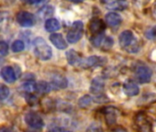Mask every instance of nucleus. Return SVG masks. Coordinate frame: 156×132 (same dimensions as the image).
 Here are the masks:
<instances>
[{
    "label": "nucleus",
    "mask_w": 156,
    "mask_h": 132,
    "mask_svg": "<svg viewBox=\"0 0 156 132\" xmlns=\"http://www.w3.org/2000/svg\"><path fill=\"white\" fill-rule=\"evenodd\" d=\"M33 46L34 53L39 59L42 61H48L51 58L52 50L42 38H36L33 41Z\"/></svg>",
    "instance_id": "obj_1"
},
{
    "label": "nucleus",
    "mask_w": 156,
    "mask_h": 132,
    "mask_svg": "<svg viewBox=\"0 0 156 132\" xmlns=\"http://www.w3.org/2000/svg\"><path fill=\"white\" fill-rule=\"evenodd\" d=\"M119 41L120 46L123 49H126L129 52H137L139 50L138 44H136L134 35L130 30L122 31L119 37Z\"/></svg>",
    "instance_id": "obj_2"
},
{
    "label": "nucleus",
    "mask_w": 156,
    "mask_h": 132,
    "mask_svg": "<svg viewBox=\"0 0 156 132\" xmlns=\"http://www.w3.org/2000/svg\"><path fill=\"white\" fill-rule=\"evenodd\" d=\"M83 33H84L83 22L80 20L74 21L73 23L71 29L67 32V35H66L67 41L70 43H76L77 41H79L82 39Z\"/></svg>",
    "instance_id": "obj_3"
},
{
    "label": "nucleus",
    "mask_w": 156,
    "mask_h": 132,
    "mask_svg": "<svg viewBox=\"0 0 156 132\" xmlns=\"http://www.w3.org/2000/svg\"><path fill=\"white\" fill-rule=\"evenodd\" d=\"M91 42L95 47L100 48L104 50H108L111 49L113 46V43H114L112 38H110L108 36H105L103 33L94 36L91 39Z\"/></svg>",
    "instance_id": "obj_4"
},
{
    "label": "nucleus",
    "mask_w": 156,
    "mask_h": 132,
    "mask_svg": "<svg viewBox=\"0 0 156 132\" xmlns=\"http://www.w3.org/2000/svg\"><path fill=\"white\" fill-rule=\"evenodd\" d=\"M151 70L146 65H138L135 69V76L139 83L147 84L151 81Z\"/></svg>",
    "instance_id": "obj_5"
},
{
    "label": "nucleus",
    "mask_w": 156,
    "mask_h": 132,
    "mask_svg": "<svg viewBox=\"0 0 156 132\" xmlns=\"http://www.w3.org/2000/svg\"><path fill=\"white\" fill-rule=\"evenodd\" d=\"M17 22L21 26L25 28H30L35 25L36 23V18L33 14L28 11H20L16 16Z\"/></svg>",
    "instance_id": "obj_6"
},
{
    "label": "nucleus",
    "mask_w": 156,
    "mask_h": 132,
    "mask_svg": "<svg viewBox=\"0 0 156 132\" xmlns=\"http://www.w3.org/2000/svg\"><path fill=\"white\" fill-rule=\"evenodd\" d=\"M25 122L29 127L34 129H41L44 126L42 117L35 112H29L25 116Z\"/></svg>",
    "instance_id": "obj_7"
},
{
    "label": "nucleus",
    "mask_w": 156,
    "mask_h": 132,
    "mask_svg": "<svg viewBox=\"0 0 156 132\" xmlns=\"http://www.w3.org/2000/svg\"><path fill=\"white\" fill-rule=\"evenodd\" d=\"M106 63V60L103 57L100 56H97V55H93L90 56L87 59H82L80 66H84V67L87 68H90V67H98V66H102Z\"/></svg>",
    "instance_id": "obj_8"
},
{
    "label": "nucleus",
    "mask_w": 156,
    "mask_h": 132,
    "mask_svg": "<svg viewBox=\"0 0 156 132\" xmlns=\"http://www.w3.org/2000/svg\"><path fill=\"white\" fill-rule=\"evenodd\" d=\"M50 85H51V89H55V90L64 89L68 85V81L64 76H62L61 75H56L52 76Z\"/></svg>",
    "instance_id": "obj_9"
},
{
    "label": "nucleus",
    "mask_w": 156,
    "mask_h": 132,
    "mask_svg": "<svg viewBox=\"0 0 156 132\" xmlns=\"http://www.w3.org/2000/svg\"><path fill=\"white\" fill-rule=\"evenodd\" d=\"M88 28H89L90 32L95 36V35L103 33L105 30V23L100 19H93L90 21Z\"/></svg>",
    "instance_id": "obj_10"
},
{
    "label": "nucleus",
    "mask_w": 156,
    "mask_h": 132,
    "mask_svg": "<svg viewBox=\"0 0 156 132\" xmlns=\"http://www.w3.org/2000/svg\"><path fill=\"white\" fill-rule=\"evenodd\" d=\"M0 74H1L2 78L7 83H9V84L14 83L16 81V79H17L16 72L13 69V67H11V66H5V67H3L1 69Z\"/></svg>",
    "instance_id": "obj_11"
},
{
    "label": "nucleus",
    "mask_w": 156,
    "mask_h": 132,
    "mask_svg": "<svg viewBox=\"0 0 156 132\" xmlns=\"http://www.w3.org/2000/svg\"><path fill=\"white\" fill-rule=\"evenodd\" d=\"M104 116L108 125H113L116 123L118 118V109L113 106H108L104 109Z\"/></svg>",
    "instance_id": "obj_12"
},
{
    "label": "nucleus",
    "mask_w": 156,
    "mask_h": 132,
    "mask_svg": "<svg viewBox=\"0 0 156 132\" xmlns=\"http://www.w3.org/2000/svg\"><path fill=\"white\" fill-rule=\"evenodd\" d=\"M50 40L53 44V46L59 50H64L67 48V42L62 35L60 33H52L50 36Z\"/></svg>",
    "instance_id": "obj_13"
},
{
    "label": "nucleus",
    "mask_w": 156,
    "mask_h": 132,
    "mask_svg": "<svg viewBox=\"0 0 156 132\" xmlns=\"http://www.w3.org/2000/svg\"><path fill=\"white\" fill-rule=\"evenodd\" d=\"M123 91L129 96H135L140 93V88L134 82L127 81L123 85Z\"/></svg>",
    "instance_id": "obj_14"
},
{
    "label": "nucleus",
    "mask_w": 156,
    "mask_h": 132,
    "mask_svg": "<svg viewBox=\"0 0 156 132\" xmlns=\"http://www.w3.org/2000/svg\"><path fill=\"white\" fill-rule=\"evenodd\" d=\"M65 56H66V59H67V61L69 62V64H71L73 66L80 65L82 58L80 57V55L78 54V52L76 50L71 49L68 51H66Z\"/></svg>",
    "instance_id": "obj_15"
},
{
    "label": "nucleus",
    "mask_w": 156,
    "mask_h": 132,
    "mask_svg": "<svg viewBox=\"0 0 156 132\" xmlns=\"http://www.w3.org/2000/svg\"><path fill=\"white\" fill-rule=\"evenodd\" d=\"M105 19H106V22L108 23V25H109L110 27H117L122 21L120 15H119L118 13H115V12L108 13L105 17Z\"/></svg>",
    "instance_id": "obj_16"
},
{
    "label": "nucleus",
    "mask_w": 156,
    "mask_h": 132,
    "mask_svg": "<svg viewBox=\"0 0 156 132\" xmlns=\"http://www.w3.org/2000/svg\"><path fill=\"white\" fill-rule=\"evenodd\" d=\"M105 86L104 81L100 77H97L92 81L91 84V92L95 95H99L103 92Z\"/></svg>",
    "instance_id": "obj_17"
},
{
    "label": "nucleus",
    "mask_w": 156,
    "mask_h": 132,
    "mask_svg": "<svg viewBox=\"0 0 156 132\" xmlns=\"http://www.w3.org/2000/svg\"><path fill=\"white\" fill-rule=\"evenodd\" d=\"M60 22L56 19H49L45 21L44 28L48 32H55L60 30Z\"/></svg>",
    "instance_id": "obj_18"
},
{
    "label": "nucleus",
    "mask_w": 156,
    "mask_h": 132,
    "mask_svg": "<svg viewBox=\"0 0 156 132\" xmlns=\"http://www.w3.org/2000/svg\"><path fill=\"white\" fill-rule=\"evenodd\" d=\"M51 90V85L49 83L45 81H41L38 84H36V92L40 94H47Z\"/></svg>",
    "instance_id": "obj_19"
},
{
    "label": "nucleus",
    "mask_w": 156,
    "mask_h": 132,
    "mask_svg": "<svg viewBox=\"0 0 156 132\" xmlns=\"http://www.w3.org/2000/svg\"><path fill=\"white\" fill-rule=\"evenodd\" d=\"M92 102H93L92 96L89 95H85L84 96L80 97L79 100H78V106H79V107H81V108H87L91 106Z\"/></svg>",
    "instance_id": "obj_20"
},
{
    "label": "nucleus",
    "mask_w": 156,
    "mask_h": 132,
    "mask_svg": "<svg viewBox=\"0 0 156 132\" xmlns=\"http://www.w3.org/2000/svg\"><path fill=\"white\" fill-rule=\"evenodd\" d=\"M20 88L27 94H32L33 92H36V83L31 81L25 82L24 84L21 85Z\"/></svg>",
    "instance_id": "obj_21"
},
{
    "label": "nucleus",
    "mask_w": 156,
    "mask_h": 132,
    "mask_svg": "<svg viewBox=\"0 0 156 132\" xmlns=\"http://www.w3.org/2000/svg\"><path fill=\"white\" fill-rule=\"evenodd\" d=\"M53 12H54L53 7L46 6V7H43L41 9H40L38 13L41 18H47V17H50L51 15H52Z\"/></svg>",
    "instance_id": "obj_22"
},
{
    "label": "nucleus",
    "mask_w": 156,
    "mask_h": 132,
    "mask_svg": "<svg viewBox=\"0 0 156 132\" xmlns=\"http://www.w3.org/2000/svg\"><path fill=\"white\" fill-rule=\"evenodd\" d=\"M11 49L14 52H20L25 49V43L20 40H17L12 43Z\"/></svg>",
    "instance_id": "obj_23"
},
{
    "label": "nucleus",
    "mask_w": 156,
    "mask_h": 132,
    "mask_svg": "<svg viewBox=\"0 0 156 132\" xmlns=\"http://www.w3.org/2000/svg\"><path fill=\"white\" fill-rule=\"evenodd\" d=\"M9 94H10L9 88L4 84H0V100L7 99Z\"/></svg>",
    "instance_id": "obj_24"
},
{
    "label": "nucleus",
    "mask_w": 156,
    "mask_h": 132,
    "mask_svg": "<svg viewBox=\"0 0 156 132\" xmlns=\"http://www.w3.org/2000/svg\"><path fill=\"white\" fill-rule=\"evenodd\" d=\"M145 37L148 40H155L156 39V25L146 30L145 32Z\"/></svg>",
    "instance_id": "obj_25"
},
{
    "label": "nucleus",
    "mask_w": 156,
    "mask_h": 132,
    "mask_svg": "<svg viewBox=\"0 0 156 132\" xmlns=\"http://www.w3.org/2000/svg\"><path fill=\"white\" fill-rule=\"evenodd\" d=\"M9 53V45L4 40H0V56H6Z\"/></svg>",
    "instance_id": "obj_26"
},
{
    "label": "nucleus",
    "mask_w": 156,
    "mask_h": 132,
    "mask_svg": "<svg viewBox=\"0 0 156 132\" xmlns=\"http://www.w3.org/2000/svg\"><path fill=\"white\" fill-rule=\"evenodd\" d=\"M48 132H70V131L61 127H52L48 130Z\"/></svg>",
    "instance_id": "obj_27"
},
{
    "label": "nucleus",
    "mask_w": 156,
    "mask_h": 132,
    "mask_svg": "<svg viewBox=\"0 0 156 132\" xmlns=\"http://www.w3.org/2000/svg\"><path fill=\"white\" fill-rule=\"evenodd\" d=\"M87 132H102V129L101 127H99L98 126H91L88 129H87Z\"/></svg>",
    "instance_id": "obj_28"
},
{
    "label": "nucleus",
    "mask_w": 156,
    "mask_h": 132,
    "mask_svg": "<svg viewBox=\"0 0 156 132\" xmlns=\"http://www.w3.org/2000/svg\"><path fill=\"white\" fill-rule=\"evenodd\" d=\"M0 132H16V131L9 127H0Z\"/></svg>",
    "instance_id": "obj_29"
},
{
    "label": "nucleus",
    "mask_w": 156,
    "mask_h": 132,
    "mask_svg": "<svg viewBox=\"0 0 156 132\" xmlns=\"http://www.w3.org/2000/svg\"><path fill=\"white\" fill-rule=\"evenodd\" d=\"M25 3H28V4H30V5H33V4H38L40 2H41L42 0H22Z\"/></svg>",
    "instance_id": "obj_30"
},
{
    "label": "nucleus",
    "mask_w": 156,
    "mask_h": 132,
    "mask_svg": "<svg viewBox=\"0 0 156 132\" xmlns=\"http://www.w3.org/2000/svg\"><path fill=\"white\" fill-rule=\"evenodd\" d=\"M113 1H114V0H101V3L106 4V5L108 6V5H109L110 3H112Z\"/></svg>",
    "instance_id": "obj_31"
},
{
    "label": "nucleus",
    "mask_w": 156,
    "mask_h": 132,
    "mask_svg": "<svg viewBox=\"0 0 156 132\" xmlns=\"http://www.w3.org/2000/svg\"><path fill=\"white\" fill-rule=\"evenodd\" d=\"M72 2H74V3H80V2H83L85 0H70Z\"/></svg>",
    "instance_id": "obj_32"
},
{
    "label": "nucleus",
    "mask_w": 156,
    "mask_h": 132,
    "mask_svg": "<svg viewBox=\"0 0 156 132\" xmlns=\"http://www.w3.org/2000/svg\"><path fill=\"white\" fill-rule=\"evenodd\" d=\"M39 130L40 129H34V128H32V130H27V132H40Z\"/></svg>",
    "instance_id": "obj_33"
},
{
    "label": "nucleus",
    "mask_w": 156,
    "mask_h": 132,
    "mask_svg": "<svg viewBox=\"0 0 156 132\" xmlns=\"http://www.w3.org/2000/svg\"><path fill=\"white\" fill-rule=\"evenodd\" d=\"M118 1H125V0H118Z\"/></svg>",
    "instance_id": "obj_34"
},
{
    "label": "nucleus",
    "mask_w": 156,
    "mask_h": 132,
    "mask_svg": "<svg viewBox=\"0 0 156 132\" xmlns=\"http://www.w3.org/2000/svg\"><path fill=\"white\" fill-rule=\"evenodd\" d=\"M155 13H156V11H155Z\"/></svg>",
    "instance_id": "obj_35"
}]
</instances>
